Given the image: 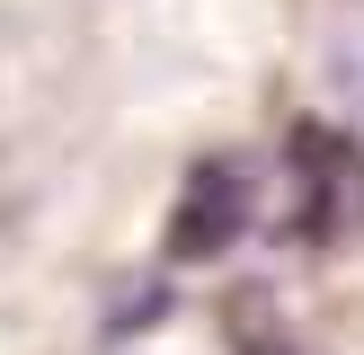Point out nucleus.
<instances>
[{
  "mask_svg": "<svg viewBox=\"0 0 364 355\" xmlns=\"http://www.w3.org/2000/svg\"><path fill=\"white\" fill-rule=\"evenodd\" d=\"M294 240L302 248H347L364 231V142L338 124H294Z\"/></svg>",
  "mask_w": 364,
  "mask_h": 355,
  "instance_id": "nucleus-1",
  "label": "nucleus"
},
{
  "mask_svg": "<svg viewBox=\"0 0 364 355\" xmlns=\"http://www.w3.org/2000/svg\"><path fill=\"white\" fill-rule=\"evenodd\" d=\"M249 222H258V169L240 151H205L187 169V187H178V204H169L160 248H169V266H213L223 248H240Z\"/></svg>",
  "mask_w": 364,
  "mask_h": 355,
  "instance_id": "nucleus-2",
  "label": "nucleus"
},
{
  "mask_svg": "<svg viewBox=\"0 0 364 355\" xmlns=\"http://www.w3.org/2000/svg\"><path fill=\"white\" fill-rule=\"evenodd\" d=\"M231 355H320V346L276 311V293H240L231 302Z\"/></svg>",
  "mask_w": 364,
  "mask_h": 355,
  "instance_id": "nucleus-3",
  "label": "nucleus"
}]
</instances>
